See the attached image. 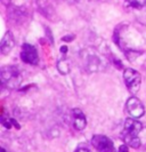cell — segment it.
<instances>
[{
    "label": "cell",
    "instance_id": "6da1fadb",
    "mask_svg": "<svg viewBox=\"0 0 146 152\" xmlns=\"http://www.w3.org/2000/svg\"><path fill=\"white\" fill-rule=\"evenodd\" d=\"M0 79L1 84L8 89H16L22 84V75L17 66L14 65H8L1 69Z\"/></svg>",
    "mask_w": 146,
    "mask_h": 152
},
{
    "label": "cell",
    "instance_id": "7a4b0ae2",
    "mask_svg": "<svg viewBox=\"0 0 146 152\" xmlns=\"http://www.w3.org/2000/svg\"><path fill=\"white\" fill-rule=\"evenodd\" d=\"M123 79L126 86L128 88V91L131 94H137L140 88V84H142V77L140 73L132 70V69H126L123 71Z\"/></svg>",
    "mask_w": 146,
    "mask_h": 152
},
{
    "label": "cell",
    "instance_id": "3957f363",
    "mask_svg": "<svg viewBox=\"0 0 146 152\" xmlns=\"http://www.w3.org/2000/svg\"><path fill=\"white\" fill-rule=\"evenodd\" d=\"M81 58L85 61L86 66L89 71H97L103 65V58L92 48H87L81 52Z\"/></svg>",
    "mask_w": 146,
    "mask_h": 152
},
{
    "label": "cell",
    "instance_id": "277c9868",
    "mask_svg": "<svg viewBox=\"0 0 146 152\" xmlns=\"http://www.w3.org/2000/svg\"><path fill=\"white\" fill-rule=\"evenodd\" d=\"M92 144L98 152H114V143L111 138L104 135H95L92 138Z\"/></svg>",
    "mask_w": 146,
    "mask_h": 152
},
{
    "label": "cell",
    "instance_id": "5b68a950",
    "mask_svg": "<svg viewBox=\"0 0 146 152\" xmlns=\"http://www.w3.org/2000/svg\"><path fill=\"white\" fill-rule=\"evenodd\" d=\"M21 58L28 64L37 65L39 62V55L36 47L30 44H24L22 47V52H21Z\"/></svg>",
    "mask_w": 146,
    "mask_h": 152
},
{
    "label": "cell",
    "instance_id": "8992f818",
    "mask_svg": "<svg viewBox=\"0 0 146 152\" xmlns=\"http://www.w3.org/2000/svg\"><path fill=\"white\" fill-rule=\"evenodd\" d=\"M127 110L134 118H140L144 115V112H145L142 102L137 97H130L127 101Z\"/></svg>",
    "mask_w": 146,
    "mask_h": 152
},
{
    "label": "cell",
    "instance_id": "52a82bcc",
    "mask_svg": "<svg viewBox=\"0 0 146 152\" xmlns=\"http://www.w3.org/2000/svg\"><path fill=\"white\" fill-rule=\"evenodd\" d=\"M143 128L142 124L132 118H128L124 121V130H123V135H128V136H137L140 130Z\"/></svg>",
    "mask_w": 146,
    "mask_h": 152
},
{
    "label": "cell",
    "instance_id": "ba28073f",
    "mask_svg": "<svg viewBox=\"0 0 146 152\" xmlns=\"http://www.w3.org/2000/svg\"><path fill=\"white\" fill-rule=\"evenodd\" d=\"M72 121H73L74 128L77 130L85 129L86 125H87L86 115L80 109H73L72 110Z\"/></svg>",
    "mask_w": 146,
    "mask_h": 152
},
{
    "label": "cell",
    "instance_id": "9c48e42d",
    "mask_svg": "<svg viewBox=\"0 0 146 152\" xmlns=\"http://www.w3.org/2000/svg\"><path fill=\"white\" fill-rule=\"evenodd\" d=\"M15 45V41H14V36L10 31L6 32V34L4 36V38L0 42V49H1V53L4 55H7L10 53V50L13 49V47Z\"/></svg>",
    "mask_w": 146,
    "mask_h": 152
},
{
    "label": "cell",
    "instance_id": "30bf717a",
    "mask_svg": "<svg viewBox=\"0 0 146 152\" xmlns=\"http://www.w3.org/2000/svg\"><path fill=\"white\" fill-rule=\"evenodd\" d=\"M122 137H123V141L129 145V146H131V148L138 149L139 146H140V140L137 136H128V135H123L122 134Z\"/></svg>",
    "mask_w": 146,
    "mask_h": 152
},
{
    "label": "cell",
    "instance_id": "8fae6325",
    "mask_svg": "<svg viewBox=\"0 0 146 152\" xmlns=\"http://www.w3.org/2000/svg\"><path fill=\"white\" fill-rule=\"evenodd\" d=\"M146 5V0H126V6L134 9H140Z\"/></svg>",
    "mask_w": 146,
    "mask_h": 152
},
{
    "label": "cell",
    "instance_id": "7c38bea8",
    "mask_svg": "<svg viewBox=\"0 0 146 152\" xmlns=\"http://www.w3.org/2000/svg\"><path fill=\"white\" fill-rule=\"evenodd\" d=\"M57 69H58V71L61 72L62 75H68L70 72V65L68 60H65V58L60 60L57 62Z\"/></svg>",
    "mask_w": 146,
    "mask_h": 152
},
{
    "label": "cell",
    "instance_id": "4fadbf2b",
    "mask_svg": "<svg viewBox=\"0 0 146 152\" xmlns=\"http://www.w3.org/2000/svg\"><path fill=\"white\" fill-rule=\"evenodd\" d=\"M119 152H128V146L127 145H121L119 148Z\"/></svg>",
    "mask_w": 146,
    "mask_h": 152
},
{
    "label": "cell",
    "instance_id": "5bb4252c",
    "mask_svg": "<svg viewBox=\"0 0 146 152\" xmlns=\"http://www.w3.org/2000/svg\"><path fill=\"white\" fill-rule=\"evenodd\" d=\"M76 152H90V151H89V150H87V149H84V148H82V149H78Z\"/></svg>",
    "mask_w": 146,
    "mask_h": 152
},
{
    "label": "cell",
    "instance_id": "9a60e30c",
    "mask_svg": "<svg viewBox=\"0 0 146 152\" xmlns=\"http://www.w3.org/2000/svg\"><path fill=\"white\" fill-rule=\"evenodd\" d=\"M61 49H62V53H65V52H66V49H68V47H62Z\"/></svg>",
    "mask_w": 146,
    "mask_h": 152
},
{
    "label": "cell",
    "instance_id": "2e32d148",
    "mask_svg": "<svg viewBox=\"0 0 146 152\" xmlns=\"http://www.w3.org/2000/svg\"><path fill=\"white\" fill-rule=\"evenodd\" d=\"M68 2H70V4H74V2H77L78 0H66Z\"/></svg>",
    "mask_w": 146,
    "mask_h": 152
}]
</instances>
